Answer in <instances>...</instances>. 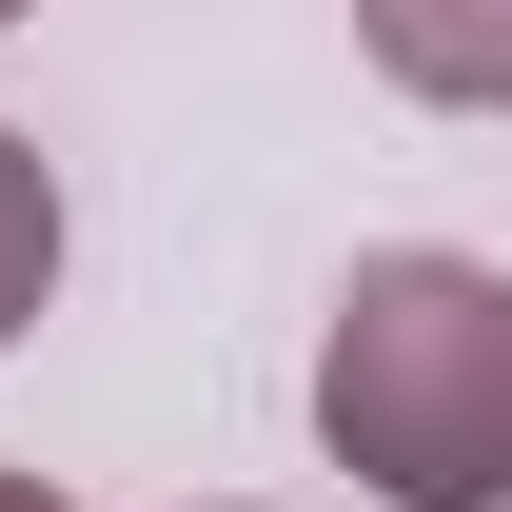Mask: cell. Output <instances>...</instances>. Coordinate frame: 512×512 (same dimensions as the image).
<instances>
[{"label":"cell","instance_id":"obj_1","mask_svg":"<svg viewBox=\"0 0 512 512\" xmlns=\"http://www.w3.org/2000/svg\"><path fill=\"white\" fill-rule=\"evenodd\" d=\"M316 434L394 512H512V276L493 256H355L316 335Z\"/></svg>","mask_w":512,"mask_h":512},{"label":"cell","instance_id":"obj_2","mask_svg":"<svg viewBox=\"0 0 512 512\" xmlns=\"http://www.w3.org/2000/svg\"><path fill=\"white\" fill-rule=\"evenodd\" d=\"M355 60L394 79V99H512V0H355Z\"/></svg>","mask_w":512,"mask_h":512},{"label":"cell","instance_id":"obj_3","mask_svg":"<svg viewBox=\"0 0 512 512\" xmlns=\"http://www.w3.org/2000/svg\"><path fill=\"white\" fill-rule=\"evenodd\" d=\"M60 296V178H40V138H0V335Z\"/></svg>","mask_w":512,"mask_h":512},{"label":"cell","instance_id":"obj_4","mask_svg":"<svg viewBox=\"0 0 512 512\" xmlns=\"http://www.w3.org/2000/svg\"><path fill=\"white\" fill-rule=\"evenodd\" d=\"M0 512H79V493H60V473H0Z\"/></svg>","mask_w":512,"mask_h":512},{"label":"cell","instance_id":"obj_5","mask_svg":"<svg viewBox=\"0 0 512 512\" xmlns=\"http://www.w3.org/2000/svg\"><path fill=\"white\" fill-rule=\"evenodd\" d=\"M0 20H40V0H0Z\"/></svg>","mask_w":512,"mask_h":512}]
</instances>
